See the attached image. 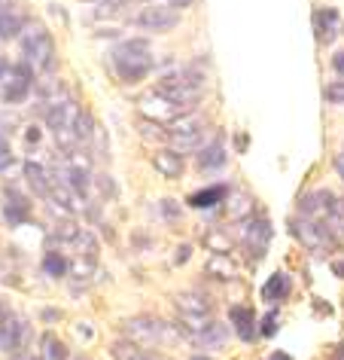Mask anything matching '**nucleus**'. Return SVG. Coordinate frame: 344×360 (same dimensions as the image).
Returning <instances> with one entry per match:
<instances>
[{"label": "nucleus", "instance_id": "nucleus-10", "mask_svg": "<svg viewBox=\"0 0 344 360\" xmlns=\"http://www.w3.org/2000/svg\"><path fill=\"white\" fill-rule=\"evenodd\" d=\"M4 220L13 229H19L31 220V199L15 186H4Z\"/></svg>", "mask_w": 344, "mask_h": 360}, {"label": "nucleus", "instance_id": "nucleus-5", "mask_svg": "<svg viewBox=\"0 0 344 360\" xmlns=\"http://www.w3.org/2000/svg\"><path fill=\"white\" fill-rule=\"evenodd\" d=\"M238 236H241V245L250 254V259H256V263H259V259L265 257L268 245H271V236H274V229H271L268 217H256V214H253L250 220L241 223Z\"/></svg>", "mask_w": 344, "mask_h": 360}, {"label": "nucleus", "instance_id": "nucleus-40", "mask_svg": "<svg viewBox=\"0 0 344 360\" xmlns=\"http://www.w3.org/2000/svg\"><path fill=\"white\" fill-rule=\"evenodd\" d=\"M40 138H43V131L37 129V125H31V129L25 131V141H28V147H34V143H40Z\"/></svg>", "mask_w": 344, "mask_h": 360}, {"label": "nucleus", "instance_id": "nucleus-48", "mask_svg": "<svg viewBox=\"0 0 344 360\" xmlns=\"http://www.w3.org/2000/svg\"><path fill=\"white\" fill-rule=\"evenodd\" d=\"M10 360H34V357H28V354H13Z\"/></svg>", "mask_w": 344, "mask_h": 360}, {"label": "nucleus", "instance_id": "nucleus-13", "mask_svg": "<svg viewBox=\"0 0 344 360\" xmlns=\"http://www.w3.org/2000/svg\"><path fill=\"white\" fill-rule=\"evenodd\" d=\"M311 25H314V37H317V46H329L338 34V25H341V13L335 6H317L314 15H311Z\"/></svg>", "mask_w": 344, "mask_h": 360}, {"label": "nucleus", "instance_id": "nucleus-9", "mask_svg": "<svg viewBox=\"0 0 344 360\" xmlns=\"http://www.w3.org/2000/svg\"><path fill=\"white\" fill-rule=\"evenodd\" d=\"M122 327H125V339H131L134 345H156L165 336L168 323L150 318V314H140V318H128Z\"/></svg>", "mask_w": 344, "mask_h": 360}, {"label": "nucleus", "instance_id": "nucleus-14", "mask_svg": "<svg viewBox=\"0 0 344 360\" xmlns=\"http://www.w3.org/2000/svg\"><path fill=\"white\" fill-rule=\"evenodd\" d=\"M25 28H28V15L19 10V4L4 0V4H0V40L22 37Z\"/></svg>", "mask_w": 344, "mask_h": 360}, {"label": "nucleus", "instance_id": "nucleus-49", "mask_svg": "<svg viewBox=\"0 0 344 360\" xmlns=\"http://www.w3.org/2000/svg\"><path fill=\"white\" fill-rule=\"evenodd\" d=\"M189 360H211V357H207V354H192Z\"/></svg>", "mask_w": 344, "mask_h": 360}, {"label": "nucleus", "instance_id": "nucleus-37", "mask_svg": "<svg viewBox=\"0 0 344 360\" xmlns=\"http://www.w3.org/2000/svg\"><path fill=\"white\" fill-rule=\"evenodd\" d=\"M189 257H192V245H180L177 254H174V263L183 266V263H189Z\"/></svg>", "mask_w": 344, "mask_h": 360}, {"label": "nucleus", "instance_id": "nucleus-7", "mask_svg": "<svg viewBox=\"0 0 344 360\" xmlns=\"http://www.w3.org/2000/svg\"><path fill=\"white\" fill-rule=\"evenodd\" d=\"M335 205H338V195L332 190H311V193L298 195L296 211H298V217H305V220H326L335 211Z\"/></svg>", "mask_w": 344, "mask_h": 360}, {"label": "nucleus", "instance_id": "nucleus-22", "mask_svg": "<svg viewBox=\"0 0 344 360\" xmlns=\"http://www.w3.org/2000/svg\"><path fill=\"white\" fill-rule=\"evenodd\" d=\"M92 171L88 168H67L65 165V186L70 193L77 195V199H88V193H92Z\"/></svg>", "mask_w": 344, "mask_h": 360}, {"label": "nucleus", "instance_id": "nucleus-29", "mask_svg": "<svg viewBox=\"0 0 344 360\" xmlns=\"http://www.w3.org/2000/svg\"><path fill=\"white\" fill-rule=\"evenodd\" d=\"M204 245H207V250H213V254H232V232L223 226H213L204 236Z\"/></svg>", "mask_w": 344, "mask_h": 360}, {"label": "nucleus", "instance_id": "nucleus-45", "mask_svg": "<svg viewBox=\"0 0 344 360\" xmlns=\"http://www.w3.org/2000/svg\"><path fill=\"white\" fill-rule=\"evenodd\" d=\"M77 333H79V336H86V339H92V336H95L92 327H77Z\"/></svg>", "mask_w": 344, "mask_h": 360}, {"label": "nucleus", "instance_id": "nucleus-35", "mask_svg": "<svg viewBox=\"0 0 344 360\" xmlns=\"http://www.w3.org/2000/svg\"><path fill=\"white\" fill-rule=\"evenodd\" d=\"M13 165H15L13 147H10V141H6L4 134H0V174H4V171H10Z\"/></svg>", "mask_w": 344, "mask_h": 360}, {"label": "nucleus", "instance_id": "nucleus-46", "mask_svg": "<svg viewBox=\"0 0 344 360\" xmlns=\"http://www.w3.org/2000/svg\"><path fill=\"white\" fill-rule=\"evenodd\" d=\"M265 360H289V354H284V351H274V354L265 357Z\"/></svg>", "mask_w": 344, "mask_h": 360}, {"label": "nucleus", "instance_id": "nucleus-11", "mask_svg": "<svg viewBox=\"0 0 344 360\" xmlns=\"http://www.w3.org/2000/svg\"><path fill=\"white\" fill-rule=\"evenodd\" d=\"M138 110H140L143 120L159 122V125H165V122H177L180 116H183L174 104L168 101V98H161L159 92H152V95H147V98H140V101H138Z\"/></svg>", "mask_w": 344, "mask_h": 360}, {"label": "nucleus", "instance_id": "nucleus-2", "mask_svg": "<svg viewBox=\"0 0 344 360\" xmlns=\"http://www.w3.org/2000/svg\"><path fill=\"white\" fill-rule=\"evenodd\" d=\"M22 56L34 70H43V74H52L58 68V56H55V40L52 34L43 28V25L28 22V28L22 31Z\"/></svg>", "mask_w": 344, "mask_h": 360}, {"label": "nucleus", "instance_id": "nucleus-44", "mask_svg": "<svg viewBox=\"0 0 344 360\" xmlns=\"http://www.w3.org/2000/svg\"><path fill=\"white\" fill-rule=\"evenodd\" d=\"M43 318H46V321H58V318H61V314H58L55 309H46V311H43Z\"/></svg>", "mask_w": 344, "mask_h": 360}, {"label": "nucleus", "instance_id": "nucleus-51", "mask_svg": "<svg viewBox=\"0 0 344 360\" xmlns=\"http://www.w3.org/2000/svg\"><path fill=\"white\" fill-rule=\"evenodd\" d=\"M147 4H152V0H147ZM156 4H159V0H156Z\"/></svg>", "mask_w": 344, "mask_h": 360}, {"label": "nucleus", "instance_id": "nucleus-31", "mask_svg": "<svg viewBox=\"0 0 344 360\" xmlns=\"http://www.w3.org/2000/svg\"><path fill=\"white\" fill-rule=\"evenodd\" d=\"M70 248H74L79 257L95 259V254H98V238H95V232H92V229H79V236L74 238V245H70Z\"/></svg>", "mask_w": 344, "mask_h": 360}, {"label": "nucleus", "instance_id": "nucleus-28", "mask_svg": "<svg viewBox=\"0 0 344 360\" xmlns=\"http://www.w3.org/2000/svg\"><path fill=\"white\" fill-rule=\"evenodd\" d=\"M74 134H77V141H79V143H86V147L95 141V134H98V122H95V116L88 113V110H79V113H77Z\"/></svg>", "mask_w": 344, "mask_h": 360}, {"label": "nucleus", "instance_id": "nucleus-3", "mask_svg": "<svg viewBox=\"0 0 344 360\" xmlns=\"http://www.w3.org/2000/svg\"><path fill=\"white\" fill-rule=\"evenodd\" d=\"M28 336H31L28 321L22 314H15L6 300H0V351L4 354H22Z\"/></svg>", "mask_w": 344, "mask_h": 360}, {"label": "nucleus", "instance_id": "nucleus-43", "mask_svg": "<svg viewBox=\"0 0 344 360\" xmlns=\"http://www.w3.org/2000/svg\"><path fill=\"white\" fill-rule=\"evenodd\" d=\"M329 269H332V275H335V278H341V281H344V259H332V266H329Z\"/></svg>", "mask_w": 344, "mask_h": 360}, {"label": "nucleus", "instance_id": "nucleus-1", "mask_svg": "<svg viewBox=\"0 0 344 360\" xmlns=\"http://www.w3.org/2000/svg\"><path fill=\"white\" fill-rule=\"evenodd\" d=\"M110 65L119 77V83L125 86H138L143 83L152 70H156V58L150 52V40L147 37H128L119 40L110 49Z\"/></svg>", "mask_w": 344, "mask_h": 360}, {"label": "nucleus", "instance_id": "nucleus-52", "mask_svg": "<svg viewBox=\"0 0 344 360\" xmlns=\"http://www.w3.org/2000/svg\"><path fill=\"white\" fill-rule=\"evenodd\" d=\"M98 4H101V0H98Z\"/></svg>", "mask_w": 344, "mask_h": 360}, {"label": "nucleus", "instance_id": "nucleus-18", "mask_svg": "<svg viewBox=\"0 0 344 360\" xmlns=\"http://www.w3.org/2000/svg\"><path fill=\"white\" fill-rule=\"evenodd\" d=\"M25 177H28V186H31V190L37 193L43 202H49L52 186H55V177H49L46 165H43V162L28 159V162H25Z\"/></svg>", "mask_w": 344, "mask_h": 360}, {"label": "nucleus", "instance_id": "nucleus-50", "mask_svg": "<svg viewBox=\"0 0 344 360\" xmlns=\"http://www.w3.org/2000/svg\"><path fill=\"white\" fill-rule=\"evenodd\" d=\"M74 360H88V357H86V354H79V357H74Z\"/></svg>", "mask_w": 344, "mask_h": 360}, {"label": "nucleus", "instance_id": "nucleus-8", "mask_svg": "<svg viewBox=\"0 0 344 360\" xmlns=\"http://www.w3.org/2000/svg\"><path fill=\"white\" fill-rule=\"evenodd\" d=\"M289 232H293V238L305 250H311V254H320V250H326V245H329V236H326V229H323L320 220L293 217V220H289Z\"/></svg>", "mask_w": 344, "mask_h": 360}, {"label": "nucleus", "instance_id": "nucleus-42", "mask_svg": "<svg viewBox=\"0 0 344 360\" xmlns=\"http://www.w3.org/2000/svg\"><path fill=\"white\" fill-rule=\"evenodd\" d=\"M332 165H335V174H338L344 180V150L341 153H335V159H332Z\"/></svg>", "mask_w": 344, "mask_h": 360}, {"label": "nucleus", "instance_id": "nucleus-6", "mask_svg": "<svg viewBox=\"0 0 344 360\" xmlns=\"http://www.w3.org/2000/svg\"><path fill=\"white\" fill-rule=\"evenodd\" d=\"M131 25L147 34H171L180 25V13L171 6H159V4H147L140 13L131 15Z\"/></svg>", "mask_w": 344, "mask_h": 360}, {"label": "nucleus", "instance_id": "nucleus-38", "mask_svg": "<svg viewBox=\"0 0 344 360\" xmlns=\"http://www.w3.org/2000/svg\"><path fill=\"white\" fill-rule=\"evenodd\" d=\"M332 70H335V74H338V77L344 79V49H338V52H335V56H332Z\"/></svg>", "mask_w": 344, "mask_h": 360}, {"label": "nucleus", "instance_id": "nucleus-25", "mask_svg": "<svg viewBox=\"0 0 344 360\" xmlns=\"http://www.w3.org/2000/svg\"><path fill=\"white\" fill-rule=\"evenodd\" d=\"M40 360H67V345L52 330L40 336Z\"/></svg>", "mask_w": 344, "mask_h": 360}, {"label": "nucleus", "instance_id": "nucleus-12", "mask_svg": "<svg viewBox=\"0 0 344 360\" xmlns=\"http://www.w3.org/2000/svg\"><path fill=\"white\" fill-rule=\"evenodd\" d=\"M225 162H229V153H225L223 134H216L213 141H207L204 147L195 153V168L201 171V174H213V171H223Z\"/></svg>", "mask_w": 344, "mask_h": 360}, {"label": "nucleus", "instance_id": "nucleus-39", "mask_svg": "<svg viewBox=\"0 0 344 360\" xmlns=\"http://www.w3.org/2000/svg\"><path fill=\"white\" fill-rule=\"evenodd\" d=\"M10 74H13V61L0 56V83H6V79H10Z\"/></svg>", "mask_w": 344, "mask_h": 360}, {"label": "nucleus", "instance_id": "nucleus-34", "mask_svg": "<svg viewBox=\"0 0 344 360\" xmlns=\"http://www.w3.org/2000/svg\"><path fill=\"white\" fill-rule=\"evenodd\" d=\"M159 208H161V217H165L168 223H177V220H180V214H183V208H180V202H177V199H161V202H159Z\"/></svg>", "mask_w": 344, "mask_h": 360}, {"label": "nucleus", "instance_id": "nucleus-19", "mask_svg": "<svg viewBox=\"0 0 344 360\" xmlns=\"http://www.w3.org/2000/svg\"><path fill=\"white\" fill-rule=\"evenodd\" d=\"M289 293H293V278H289L286 272H274L265 284H262V290H259L262 302L271 305V309H274L277 302H284Z\"/></svg>", "mask_w": 344, "mask_h": 360}, {"label": "nucleus", "instance_id": "nucleus-24", "mask_svg": "<svg viewBox=\"0 0 344 360\" xmlns=\"http://www.w3.org/2000/svg\"><path fill=\"white\" fill-rule=\"evenodd\" d=\"M225 339H229V330H225V323H220V321H213L207 330H201L198 336H192V342L198 348H223L225 345Z\"/></svg>", "mask_w": 344, "mask_h": 360}, {"label": "nucleus", "instance_id": "nucleus-15", "mask_svg": "<svg viewBox=\"0 0 344 360\" xmlns=\"http://www.w3.org/2000/svg\"><path fill=\"white\" fill-rule=\"evenodd\" d=\"M229 321H232V330L238 333V339L241 342H256V336H259V327H256V311L250 309V305H232L229 309Z\"/></svg>", "mask_w": 344, "mask_h": 360}, {"label": "nucleus", "instance_id": "nucleus-17", "mask_svg": "<svg viewBox=\"0 0 344 360\" xmlns=\"http://www.w3.org/2000/svg\"><path fill=\"white\" fill-rule=\"evenodd\" d=\"M229 195H232V184H213V186H204V190L192 193L186 199V205L195 211H213L216 205L229 202Z\"/></svg>", "mask_w": 344, "mask_h": 360}, {"label": "nucleus", "instance_id": "nucleus-16", "mask_svg": "<svg viewBox=\"0 0 344 360\" xmlns=\"http://www.w3.org/2000/svg\"><path fill=\"white\" fill-rule=\"evenodd\" d=\"M152 165H156V171L165 180H180L186 171V156L171 147H159L156 153H152Z\"/></svg>", "mask_w": 344, "mask_h": 360}, {"label": "nucleus", "instance_id": "nucleus-27", "mask_svg": "<svg viewBox=\"0 0 344 360\" xmlns=\"http://www.w3.org/2000/svg\"><path fill=\"white\" fill-rule=\"evenodd\" d=\"M204 272H211L213 278H220V281H232L234 278V263H232V254H213L207 259Z\"/></svg>", "mask_w": 344, "mask_h": 360}, {"label": "nucleus", "instance_id": "nucleus-20", "mask_svg": "<svg viewBox=\"0 0 344 360\" xmlns=\"http://www.w3.org/2000/svg\"><path fill=\"white\" fill-rule=\"evenodd\" d=\"M207 143V129L201 131H171L168 129V147L177 150V153H198Z\"/></svg>", "mask_w": 344, "mask_h": 360}, {"label": "nucleus", "instance_id": "nucleus-47", "mask_svg": "<svg viewBox=\"0 0 344 360\" xmlns=\"http://www.w3.org/2000/svg\"><path fill=\"white\" fill-rule=\"evenodd\" d=\"M332 214H338V217L344 220V199H338V205H335V211Z\"/></svg>", "mask_w": 344, "mask_h": 360}, {"label": "nucleus", "instance_id": "nucleus-4", "mask_svg": "<svg viewBox=\"0 0 344 360\" xmlns=\"http://www.w3.org/2000/svg\"><path fill=\"white\" fill-rule=\"evenodd\" d=\"M34 86H37V70H34L28 61H13V74L6 83H0V101L4 104H25L34 92Z\"/></svg>", "mask_w": 344, "mask_h": 360}, {"label": "nucleus", "instance_id": "nucleus-23", "mask_svg": "<svg viewBox=\"0 0 344 360\" xmlns=\"http://www.w3.org/2000/svg\"><path fill=\"white\" fill-rule=\"evenodd\" d=\"M40 269H43V275H46V278H52V281H61V278H67L70 263H67V257L61 254L58 248H49L46 254H43Z\"/></svg>", "mask_w": 344, "mask_h": 360}, {"label": "nucleus", "instance_id": "nucleus-30", "mask_svg": "<svg viewBox=\"0 0 344 360\" xmlns=\"http://www.w3.org/2000/svg\"><path fill=\"white\" fill-rule=\"evenodd\" d=\"M229 202H232V205H229V214H232V220H238V223L250 220L253 214H256V202H253L250 195H244V193H238V195L232 193Z\"/></svg>", "mask_w": 344, "mask_h": 360}, {"label": "nucleus", "instance_id": "nucleus-36", "mask_svg": "<svg viewBox=\"0 0 344 360\" xmlns=\"http://www.w3.org/2000/svg\"><path fill=\"white\" fill-rule=\"evenodd\" d=\"M95 180H98V186H101V193L107 195V199H116V193L119 190H116V180L110 174H98Z\"/></svg>", "mask_w": 344, "mask_h": 360}, {"label": "nucleus", "instance_id": "nucleus-33", "mask_svg": "<svg viewBox=\"0 0 344 360\" xmlns=\"http://www.w3.org/2000/svg\"><path fill=\"white\" fill-rule=\"evenodd\" d=\"M277 330H280V311H277V309H268L265 318L259 321V336H262V339H271Z\"/></svg>", "mask_w": 344, "mask_h": 360}, {"label": "nucleus", "instance_id": "nucleus-32", "mask_svg": "<svg viewBox=\"0 0 344 360\" xmlns=\"http://www.w3.org/2000/svg\"><path fill=\"white\" fill-rule=\"evenodd\" d=\"M323 101L344 107V79H329V83L323 86Z\"/></svg>", "mask_w": 344, "mask_h": 360}, {"label": "nucleus", "instance_id": "nucleus-41", "mask_svg": "<svg viewBox=\"0 0 344 360\" xmlns=\"http://www.w3.org/2000/svg\"><path fill=\"white\" fill-rule=\"evenodd\" d=\"M168 6L177 10V13H183V10H189V6H195V0H168Z\"/></svg>", "mask_w": 344, "mask_h": 360}, {"label": "nucleus", "instance_id": "nucleus-26", "mask_svg": "<svg viewBox=\"0 0 344 360\" xmlns=\"http://www.w3.org/2000/svg\"><path fill=\"white\" fill-rule=\"evenodd\" d=\"M113 360H159V357L143 351L140 345H134L131 339H119L113 345Z\"/></svg>", "mask_w": 344, "mask_h": 360}, {"label": "nucleus", "instance_id": "nucleus-21", "mask_svg": "<svg viewBox=\"0 0 344 360\" xmlns=\"http://www.w3.org/2000/svg\"><path fill=\"white\" fill-rule=\"evenodd\" d=\"M177 309L180 314H211L213 302L201 290H186V293H177Z\"/></svg>", "mask_w": 344, "mask_h": 360}]
</instances>
